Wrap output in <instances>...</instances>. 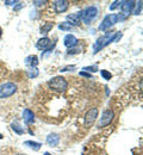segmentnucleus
Wrapping results in <instances>:
<instances>
[{
  "instance_id": "obj_34",
  "label": "nucleus",
  "mask_w": 143,
  "mask_h": 155,
  "mask_svg": "<svg viewBox=\"0 0 143 155\" xmlns=\"http://www.w3.org/2000/svg\"><path fill=\"white\" fill-rule=\"evenodd\" d=\"M17 155H26V154H17Z\"/></svg>"
},
{
  "instance_id": "obj_32",
  "label": "nucleus",
  "mask_w": 143,
  "mask_h": 155,
  "mask_svg": "<svg viewBox=\"0 0 143 155\" xmlns=\"http://www.w3.org/2000/svg\"><path fill=\"white\" fill-rule=\"evenodd\" d=\"M1 35H2V30H1V28H0V38H1Z\"/></svg>"
},
{
  "instance_id": "obj_31",
  "label": "nucleus",
  "mask_w": 143,
  "mask_h": 155,
  "mask_svg": "<svg viewBox=\"0 0 143 155\" xmlns=\"http://www.w3.org/2000/svg\"><path fill=\"white\" fill-rule=\"evenodd\" d=\"M43 155H51V154H50L49 152H45V153H44V154H43Z\"/></svg>"
},
{
  "instance_id": "obj_4",
  "label": "nucleus",
  "mask_w": 143,
  "mask_h": 155,
  "mask_svg": "<svg viewBox=\"0 0 143 155\" xmlns=\"http://www.w3.org/2000/svg\"><path fill=\"white\" fill-rule=\"evenodd\" d=\"M17 92V85L15 82H5L0 85V99L8 98Z\"/></svg>"
},
{
  "instance_id": "obj_14",
  "label": "nucleus",
  "mask_w": 143,
  "mask_h": 155,
  "mask_svg": "<svg viewBox=\"0 0 143 155\" xmlns=\"http://www.w3.org/2000/svg\"><path fill=\"white\" fill-rule=\"evenodd\" d=\"M47 143L50 147H56L60 143V135L56 133H51L47 136Z\"/></svg>"
},
{
  "instance_id": "obj_22",
  "label": "nucleus",
  "mask_w": 143,
  "mask_h": 155,
  "mask_svg": "<svg viewBox=\"0 0 143 155\" xmlns=\"http://www.w3.org/2000/svg\"><path fill=\"white\" fill-rule=\"evenodd\" d=\"M59 29L62 30V31H70V30H72V26L68 25V24L64 21V23H61V24L59 25Z\"/></svg>"
},
{
  "instance_id": "obj_28",
  "label": "nucleus",
  "mask_w": 143,
  "mask_h": 155,
  "mask_svg": "<svg viewBox=\"0 0 143 155\" xmlns=\"http://www.w3.org/2000/svg\"><path fill=\"white\" fill-rule=\"evenodd\" d=\"M5 4L10 6V5H16V4H18V1H17V0H6Z\"/></svg>"
},
{
  "instance_id": "obj_26",
  "label": "nucleus",
  "mask_w": 143,
  "mask_h": 155,
  "mask_svg": "<svg viewBox=\"0 0 143 155\" xmlns=\"http://www.w3.org/2000/svg\"><path fill=\"white\" fill-rule=\"evenodd\" d=\"M74 68H75V66H74V64H69V66H66V67L61 68V71H60V72H68V71H72V69H74Z\"/></svg>"
},
{
  "instance_id": "obj_13",
  "label": "nucleus",
  "mask_w": 143,
  "mask_h": 155,
  "mask_svg": "<svg viewBox=\"0 0 143 155\" xmlns=\"http://www.w3.org/2000/svg\"><path fill=\"white\" fill-rule=\"evenodd\" d=\"M23 119H24V123L30 125L32 123H35V115L34 112L30 110V109H25L23 111Z\"/></svg>"
},
{
  "instance_id": "obj_27",
  "label": "nucleus",
  "mask_w": 143,
  "mask_h": 155,
  "mask_svg": "<svg viewBox=\"0 0 143 155\" xmlns=\"http://www.w3.org/2000/svg\"><path fill=\"white\" fill-rule=\"evenodd\" d=\"M44 4H47L45 0H43V1H42V0H35V1H34V5H35V6H42V5H44Z\"/></svg>"
},
{
  "instance_id": "obj_3",
  "label": "nucleus",
  "mask_w": 143,
  "mask_h": 155,
  "mask_svg": "<svg viewBox=\"0 0 143 155\" xmlns=\"http://www.w3.org/2000/svg\"><path fill=\"white\" fill-rule=\"evenodd\" d=\"M49 87L56 92H64L68 88V82L66 81V79L62 77H55L49 80L48 82Z\"/></svg>"
},
{
  "instance_id": "obj_20",
  "label": "nucleus",
  "mask_w": 143,
  "mask_h": 155,
  "mask_svg": "<svg viewBox=\"0 0 143 155\" xmlns=\"http://www.w3.org/2000/svg\"><path fill=\"white\" fill-rule=\"evenodd\" d=\"M28 73H29V78H31V79H32V78H36L40 74V72H38L37 68H30Z\"/></svg>"
},
{
  "instance_id": "obj_21",
  "label": "nucleus",
  "mask_w": 143,
  "mask_h": 155,
  "mask_svg": "<svg viewBox=\"0 0 143 155\" xmlns=\"http://www.w3.org/2000/svg\"><path fill=\"white\" fill-rule=\"evenodd\" d=\"M80 51H81V49L76 45V47H74V48L68 49V50H67V54H68V55H74V54H78V53H80Z\"/></svg>"
},
{
  "instance_id": "obj_8",
  "label": "nucleus",
  "mask_w": 143,
  "mask_h": 155,
  "mask_svg": "<svg viewBox=\"0 0 143 155\" xmlns=\"http://www.w3.org/2000/svg\"><path fill=\"white\" fill-rule=\"evenodd\" d=\"M98 114H99V111H98L97 107L89 109V110L86 112V115H85V125H86V127H91V125L94 123V120L97 119Z\"/></svg>"
},
{
  "instance_id": "obj_25",
  "label": "nucleus",
  "mask_w": 143,
  "mask_h": 155,
  "mask_svg": "<svg viewBox=\"0 0 143 155\" xmlns=\"http://www.w3.org/2000/svg\"><path fill=\"white\" fill-rule=\"evenodd\" d=\"M121 2H122V1H118V0L113 1V2H112V5H110V10H111V11L116 10L117 7H119V6H121Z\"/></svg>"
},
{
  "instance_id": "obj_1",
  "label": "nucleus",
  "mask_w": 143,
  "mask_h": 155,
  "mask_svg": "<svg viewBox=\"0 0 143 155\" xmlns=\"http://www.w3.org/2000/svg\"><path fill=\"white\" fill-rule=\"evenodd\" d=\"M121 37H122V34L118 32V31L111 32V34H106V35H104L102 37H99V38L97 39V42L94 43V45H93V54L99 53L102 49H104L105 47H107L110 43L117 42Z\"/></svg>"
},
{
  "instance_id": "obj_19",
  "label": "nucleus",
  "mask_w": 143,
  "mask_h": 155,
  "mask_svg": "<svg viewBox=\"0 0 143 155\" xmlns=\"http://www.w3.org/2000/svg\"><path fill=\"white\" fill-rule=\"evenodd\" d=\"M142 4H143L142 1H138V2H136V4H135L136 8L132 11L135 16H138V15H141V11H142Z\"/></svg>"
},
{
  "instance_id": "obj_2",
  "label": "nucleus",
  "mask_w": 143,
  "mask_h": 155,
  "mask_svg": "<svg viewBox=\"0 0 143 155\" xmlns=\"http://www.w3.org/2000/svg\"><path fill=\"white\" fill-rule=\"evenodd\" d=\"M98 13H99V10L96 6H88L83 11H81V20L88 25L98 17Z\"/></svg>"
},
{
  "instance_id": "obj_23",
  "label": "nucleus",
  "mask_w": 143,
  "mask_h": 155,
  "mask_svg": "<svg viewBox=\"0 0 143 155\" xmlns=\"http://www.w3.org/2000/svg\"><path fill=\"white\" fill-rule=\"evenodd\" d=\"M100 75H102L105 80H110V79L112 78V74H111L109 71H105V69H102V71H100Z\"/></svg>"
},
{
  "instance_id": "obj_17",
  "label": "nucleus",
  "mask_w": 143,
  "mask_h": 155,
  "mask_svg": "<svg viewBox=\"0 0 143 155\" xmlns=\"http://www.w3.org/2000/svg\"><path fill=\"white\" fill-rule=\"evenodd\" d=\"M24 144H25V146H29V147H30L31 149H34L35 152L40 150L42 147V143H40V142H35V141H25Z\"/></svg>"
},
{
  "instance_id": "obj_12",
  "label": "nucleus",
  "mask_w": 143,
  "mask_h": 155,
  "mask_svg": "<svg viewBox=\"0 0 143 155\" xmlns=\"http://www.w3.org/2000/svg\"><path fill=\"white\" fill-rule=\"evenodd\" d=\"M69 7V2L66 1V0H56L54 2V8H55V12L56 13H63L68 10Z\"/></svg>"
},
{
  "instance_id": "obj_30",
  "label": "nucleus",
  "mask_w": 143,
  "mask_h": 155,
  "mask_svg": "<svg viewBox=\"0 0 143 155\" xmlns=\"http://www.w3.org/2000/svg\"><path fill=\"white\" fill-rule=\"evenodd\" d=\"M21 7H23V4H21V2H18V5L15 7V10H16V11H18V10H21Z\"/></svg>"
},
{
  "instance_id": "obj_29",
  "label": "nucleus",
  "mask_w": 143,
  "mask_h": 155,
  "mask_svg": "<svg viewBox=\"0 0 143 155\" xmlns=\"http://www.w3.org/2000/svg\"><path fill=\"white\" fill-rule=\"evenodd\" d=\"M79 74H80V77H85V78H91V77H92L89 73H86V72H83V71H81Z\"/></svg>"
},
{
  "instance_id": "obj_6",
  "label": "nucleus",
  "mask_w": 143,
  "mask_h": 155,
  "mask_svg": "<svg viewBox=\"0 0 143 155\" xmlns=\"http://www.w3.org/2000/svg\"><path fill=\"white\" fill-rule=\"evenodd\" d=\"M116 23H118V16H117V15H113V13L107 15V16L102 19V23L99 24V30L105 31V30L110 29L111 26H113Z\"/></svg>"
},
{
  "instance_id": "obj_9",
  "label": "nucleus",
  "mask_w": 143,
  "mask_h": 155,
  "mask_svg": "<svg viewBox=\"0 0 143 155\" xmlns=\"http://www.w3.org/2000/svg\"><path fill=\"white\" fill-rule=\"evenodd\" d=\"M66 23L68 25H70L72 28L73 26H79L81 24V11L80 12H76V13L68 15L66 17Z\"/></svg>"
},
{
  "instance_id": "obj_15",
  "label": "nucleus",
  "mask_w": 143,
  "mask_h": 155,
  "mask_svg": "<svg viewBox=\"0 0 143 155\" xmlns=\"http://www.w3.org/2000/svg\"><path fill=\"white\" fill-rule=\"evenodd\" d=\"M38 62L40 61H38V58L36 55H31V56H28L25 58V63L28 66H30V68H37Z\"/></svg>"
},
{
  "instance_id": "obj_24",
  "label": "nucleus",
  "mask_w": 143,
  "mask_h": 155,
  "mask_svg": "<svg viewBox=\"0 0 143 155\" xmlns=\"http://www.w3.org/2000/svg\"><path fill=\"white\" fill-rule=\"evenodd\" d=\"M82 71H83V72H85V71H88V72H98L99 69H98L97 66H88V67H83Z\"/></svg>"
},
{
  "instance_id": "obj_33",
  "label": "nucleus",
  "mask_w": 143,
  "mask_h": 155,
  "mask_svg": "<svg viewBox=\"0 0 143 155\" xmlns=\"http://www.w3.org/2000/svg\"><path fill=\"white\" fill-rule=\"evenodd\" d=\"M2 137H4V136H2L1 134H0V140H2Z\"/></svg>"
},
{
  "instance_id": "obj_16",
  "label": "nucleus",
  "mask_w": 143,
  "mask_h": 155,
  "mask_svg": "<svg viewBox=\"0 0 143 155\" xmlns=\"http://www.w3.org/2000/svg\"><path fill=\"white\" fill-rule=\"evenodd\" d=\"M11 128H12V130L16 133V134H18V135H23L24 134V128L21 125V123L18 122V120H15V122H12V124H11Z\"/></svg>"
},
{
  "instance_id": "obj_5",
  "label": "nucleus",
  "mask_w": 143,
  "mask_h": 155,
  "mask_svg": "<svg viewBox=\"0 0 143 155\" xmlns=\"http://www.w3.org/2000/svg\"><path fill=\"white\" fill-rule=\"evenodd\" d=\"M55 47V43H51V39L48 38V37H43V38L38 39V42L36 43V48L42 50V58L47 54V53H50Z\"/></svg>"
},
{
  "instance_id": "obj_11",
  "label": "nucleus",
  "mask_w": 143,
  "mask_h": 155,
  "mask_svg": "<svg viewBox=\"0 0 143 155\" xmlns=\"http://www.w3.org/2000/svg\"><path fill=\"white\" fill-rule=\"evenodd\" d=\"M78 43H79V39L76 38L74 35H72V34L66 35V36H64V38H63V44H64V47H67L68 49L76 47V45H78Z\"/></svg>"
},
{
  "instance_id": "obj_7",
  "label": "nucleus",
  "mask_w": 143,
  "mask_h": 155,
  "mask_svg": "<svg viewBox=\"0 0 143 155\" xmlns=\"http://www.w3.org/2000/svg\"><path fill=\"white\" fill-rule=\"evenodd\" d=\"M113 117H115V112H113L112 110H106V111H104L102 117H100V120H99L98 127H99V128H105V127L110 125V123L113 120Z\"/></svg>"
},
{
  "instance_id": "obj_10",
  "label": "nucleus",
  "mask_w": 143,
  "mask_h": 155,
  "mask_svg": "<svg viewBox=\"0 0 143 155\" xmlns=\"http://www.w3.org/2000/svg\"><path fill=\"white\" fill-rule=\"evenodd\" d=\"M135 4H136V1H132V0H130V1H122L121 2V10H122V15L124 17H126V16H129L132 11H134V7H135Z\"/></svg>"
},
{
  "instance_id": "obj_18",
  "label": "nucleus",
  "mask_w": 143,
  "mask_h": 155,
  "mask_svg": "<svg viewBox=\"0 0 143 155\" xmlns=\"http://www.w3.org/2000/svg\"><path fill=\"white\" fill-rule=\"evenodd\" d=\"M53 28H54V24L53 23H47L45 25H43L41 28V34H48Z\"/></svg>"
}]
</instances>
